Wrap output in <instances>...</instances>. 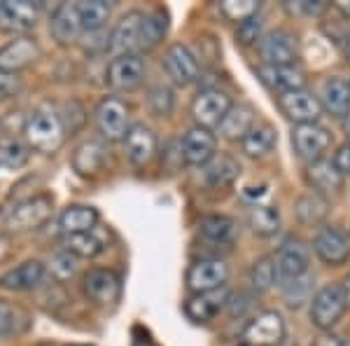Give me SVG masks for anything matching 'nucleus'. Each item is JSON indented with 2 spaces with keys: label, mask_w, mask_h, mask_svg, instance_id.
I'll use <instances>...</instances> for the list:
<instances>
[{
  "label": "nucleus",
  "mask_w": 350,
  "mask_h": 346,
  "mask_svg": "<svg viewBox=\"0 0 350 346\" xmlns=\"http://www.w3.org/2000/svg\"><path fill=\"white\" fill-rule=\"evenodd\" d=\"M219 12L224 14V19L236 21V24H245V21L255 19L259 12L257 0H222L219 3Z\"/></svg>",
  "instance_id": "ea45409f"
},
{
  "label": "nucleus",
  "mask_w": 350,
  "mask_h": 346,
  "mask_svg": "<svg viewBox=\"0 0 350 346\" xmlns=\"http://www.w3.org/2000/svg\"><path fill=\"white\" fill-rule=\"evenodd\" d=\"M313 251L329 267H341L350 260V234L334 225H325L313 236Z\"/></svg>",
  "instance_id": "ddd939ff"
},
{
  "label": "nucleus",
  "mask_w": 350,
  "mask_h": 346,
  "mask_svg": "<svg viewBox=\"0 0 350 346\" xmlns=\"http://www.w3.org/2000/svg\"><path fill=\"white\" fill-rule=\"evenodd\" d=\"M143 24H145V12L140 10H131L122 16L112 28L108 36V49L112 54L124 56V54H140V36H143Z\"/></svg>",
  "instance_id": "9d476101"
},
{
  "label": "nucleus",
  "mask_w": 350,
  "mask_h": 346,
  "mask_svg": "<svg viewBox=\"0 0 350 346\" xmlns=\"http://www.w3.org/2000/svg\"><path fill=\"white\" fill-rule=\"evenodd\" d=\"M295 215L301 225H320L329 215V199L318 192H306L295 201Z\"/></svg>",
  "instance_id": "473e14b6"
},
{
  "label": "nucleus",
  "mask_w": 350,
  "mask_h": 346,
  "mask_svg": "<svg viewBox=\"0 0 350 346\" xmlns=\"http://www.w3.org/2000/svg\"><path fill=\"white\" fill-rule=\"evenodd\" d=\"M341 288H343V295H346V302L350 306V274H346V279H343Z\"/></svg>",
  "instance_id": "864d4df0"
},
{
  "label": "nucleus",
  "mask_w": 350,
  "mask_h": 346,
  "mask_svg": "<svg viewBox=\"0 0 350 346\" xmlns=\"http://www.w3.org/2000/svg\"><path fill=\"white\" fill-rule=\"evenodd\" d=\"M341 49H343V59L350 64V31L343 36V40H341Z\"/></svg>",
  "instance_id": "603ef678"
},
{
  "label": "nucleus",
  "mask_w": 350,
  "mask_h": 346,
  "mask_svg": "<svg viewBox=\"0 0 350 346\" xmlns=\"http://www.w3.org/2000/svg\"><path fill=\"white\" fill-rule=\"evenodd\" d=\"M348 309L346 295L338 283H327L310 297V323L320 330H332Z\"/></svg>",
  "instance_id": "f03ea898"
},
{
  "label": "nucleus",
  "mask_w": 350,
  "mask_h": 346,
  "mask_svg": "<svg viewBox=\"0 0 350 346\" xmlns=\"http://www.w3.org/2000/svg\"><path fill=\"white\" fill-rule=\"evenodd\" d=\"M96 129L105 140L115 143V140H124L129 134V106L117 96H105L94 112Z\"/></svg>",
  "instance_id": "39448f33"
},
{
  "label": "nucleus",
  "mask_w": 350,
  "mask_h": 346,
  "mask_svg": "<svg viewBox=\"0 0 350 346\" xmlns=\"http://www.w3.org/2000/svg\"><path fill=\"white\" fill-rule=\"evenodd\" d=\"M40 56H42L40 45L28 36H19L0 47V73L16 75V73L26 71L28 66L36 64Z\"/></svg>",
  "instance_id": "f3484780"
},
{
  "label": "nucleus",
  "mask_w": 350,
  "mask_h": 346,
  "mask_svg": "<svg viewBox=\"0 0 350 346\" xmlns=\"http://www.w3.org/2000/svg\"><path fill=\"white\" fill-rule=\"evenodd\" d=\"M323 110L334 117H346L350 112V82L343 77H327L320 94Z\"/></svg>",
  "instance_id": "a878e982"
},
{
  "label": "nucleus",
  "mask_w": 350,
  "mask_h": 346,
  "mask_svg": "<svg viewBox=\"0 0 350 346\" xmlns=\"http://www.w3.org/2000/svg\"><path fill=\"white\" fill-rule=\"evenodd\" d=\"M108 164V147L103 140H84L72 152V169L82 178H96Z\"/></svg>",
  "instance_id": "4be33fe9"
},
{
  "label": "nucleus",
  "mask_w": 350,
  "mask_h": 346,
  "mask_svg": "<svg viewBox=\"0 0 350 346\" xmlns=\"http://www.w3.org/2000/svg\"><path fill=\"white\" fill-rule=\"evenodd\" d=\"M229 281V264L219 258L196 260L187 269V288L191 295L217 293Z\"/></svg>",
  "instance_id": "6e6552de"
},
{
  "label": "nucleus",
  "mask_w": 350,
  "mask_h": 346,
  "mask_svg": "<svg viewBox=\"0 0 350 346\" xmlns=\"http://www.w3.org/2000/svg\"><path fill=\"white\" fill-rule=\"evenodd\" d=\"M100 215L94 206H84V203H75V206H68L59 218V227L66 236L72 234H84V232H92L98 227Z\"/></svg>",
  "instance_id": "bb28decb"
},
{
  "label": "nucleus",
  "mask_w": 350,
  "mask_h": 346,
  "mask_svg": "<svg viewBox=\"0 0 350 346\" xmlns=\"http://www.w3.org/2000/svg\"><path fill=\"white\" fill-rule=\"evenodd\" d=\"M203 175H206V183L211 187H229L241 175V164L231 155H219V157L215 155L206 164Z\"/></svg>",
  "instance_id": "2f4dec72"
},
{
  "label": "nucleus",
  "mask_w": 350,
  "mask_h": 346,
  "mask_svg": "<svg viewBox=\"0 0 350 346\" xmlns=\"http://www.w3.org/2000/svg\"><path fill=\"white\" fill-rule=\"evenodd\" d=\"M334 10L341 16H346V19H350V0H336L334 3Z\"/></svg>",
  "instance_id": "3c124183"
},
{
  "label": "nucleus",
  "mask_w": 350,
  "mask_h": 346,
  "mask_svg": "<svg viewBox=\"0 0 350 346\" xmlns=\"http://www.w3.org/2000/svg\"><path fill=\"white\" fill-rule=\"evenodd\" d=\"M308 264H310V251L308 246L297 236L283 241L278 255H275V269H278V281L290 283L295 279L308 274Z\"/></svg>",
  "instance_id": "4468645a"
},
{
  "label": "nucleus",
  "mask_w": 350,
  "mask_h": 346,
  "mask_svg": "<svg viewBox=\"0 0 350 346\" xmlns=\"http://www.w3.org/2000/svg\"><path fill=\"white\" fill-rule=\"evenodd\" d=\"M163 68H166L168 77L175 84H180V87H187V84L196 82L201 75L199 59L183 42H175L166 49V54H163Z\"/></svg>",
  "instance_id": "dca6fc26"
},
{
  "label": "nucleus",
  "mask_w": 350,
  "mask_h": 346,
  "mask_svg": "<svg viewBox=\"0 0 350 346\" xmlns=\"http://www.w3.org/2000/svg\"><path fill=\"white\" fill-rule=\"evenodd\" d=\"M24 138L28 150L54 155L61 150L66 140V127L61 122V115L52 108H36L24 122Z\"/></svg>",
  "instance_id": "f257e3e1"
},
{
  "label": "nucleus",
  "mask_w": 350,
  "mask_h": 346,
  "mask_svg": "<svg viewBox=\"0 0 350 346\" xmlns=\"http://www.w3.org/2000/svg\"><path fill=\"white\" fill-rule=\"evenodd\" d=\"M278 281V269H275V258L271 255H264V258L255 260L250 269V283L257 293H267L275 286Z\"/></svg>",
  "instance_id": "4c0bfd02"
},
{
  "label": "nucleus",
  "mask_w": 350,
  "mask_h": 346,
  "mask_svg": "<svg viewBox=\"0 0 350 346\" xmlns=\"http://www.w3.org/2000/svg\"><path fill=\"white\" fill-rule=\"evenodd\" d=\"M77 12H80L84 36H94V33L103 31L105 21L110 19L112 5L105 3V0H80Z\"/></svg>",
  "instance_id": "72a5a7b5"
},
{
  "label": "nucleus",
  "mask_w": 350,
  "mask_h": 346,
  "mask_svg": "<svg viewBox=\"0 0 350 346\" xmlns=\"http://www.w3.org/2000/svg\"><path fill=\"white\" fill-rule=\"evenodd\" d=\"M259 28H262V24L255 19L245 21V24L239 26V33H236V40H239L241 45H255L259 40Z\"/></svg>",
  "instance_id": "49530a36"
},
{
  "label": "nucleus",
  "mask_w": 350,
  "mask_h": 346,
  "mask_svg": "<svg viewBox=\"0 0 350 346\" xmlns=\"http://www.w3.org/2000/svg\"><path fill=\"white\" fill-rule=\"evenodd\" d=\"M40 14V3H31V0H0V31L26 33L31 28H36Z\"/></svg>",
  "instance_id": "2eb2a0df"
},
{
  "label": "nucleus",
  "mask_w": 350,
  "mask_h": 346,
  "mask_svg": "<svg viewBox=\"0 0 350 346\" xmlns=\"http://www.w3.org/2000/svg\"><path fill=\"white\" fill-rule=\"evenodd\" d=\"M231 96L222 89L215 87H206L191 101V117H194L196 127L201 129H219V124L227 117V112L231 110Z\"/></svg>",
  "instance_id": "20e7f679"
},
{
  "label": "nucleus",
  "mask_w": 350,
  "mask_h": 346,
  "mask_svg": "<svg viewBox=\"0 0 350 346\" xmlns=\"http://www.w3.org/2000/svg\"><path fill=\"white\" fill-rule=\"evenodd\" d=\"M259 56L264 66H292L299 59L297 38L287 28H273L267 36L259 38Z\"/></svg>",
  "instance_id": "0eeeda50"
},
{
  "label": "nucleus",
  "mask_w": 350,
  "mask_h": 346,
  "mask_svg": "<svg viewBox=\"0 0 350 346\" xmlns=\"http://www.w3.org/2000/svg\"><path fill=\"white\" fill-rule=\"evenodd\" d=\"M28 157V145H24L16 138H0V169H10V171H16V169L26 166Z\"/></svg>",
  "instance_id": "58836bf2"
},
{
  "label": "nucleus",
  "mask_w": 350,
  "mask_h": 346,
  "mask_svg": "<svg viewBox=\"0 0 350 346\" xmlns=\"http://www.w3.org/2000/svg\"><path fill=\"white\" fill-rule=\"evenodd\" d=\"M44 276V264L40 260H26V262L16 264L14 269L5 271L0 276V288L12 293H24V291H33L42 283Z\"/></svg>",
  "instance_id": "b1692460"
},
{
  "label": "nucleus",
  "mask_w": 350,
  "mask_h": 346,
  "mask_svg": "<svg viewBox=\"0 0 350 346\" xmlns=\"http://www.w3.org/2000/svg\"><path fill=\"white\" fill-rule=\"evenodd\" d=\"M77 269H80V258L68 253L66 248L52 255V260H49V271L54 274L56 281H70L77 274Z\"/></svg>",
  "instance_id": "a19ab883"
},
{
  "label": "nucleus",
  "mask_w": 350,
  "mask_h": 346,
  "mask_svg": "<svg viewBox=\"0 0 350 346\" xmlns=\"http://www.w3.org/2000/svg\"><path fill=\"white\" fill-rule=\"evenodd\" d=\"M54 213V195L49 192H42V195L28 197L21 203H16L12 211L8 213V225L10 232H31L38 230L52 218Z\"/></svg>",
  "instance_id": "7ed1b4c3"
},
{
  "label": "nucleus",
  "mask_w": 350,
  "mask_h": 346,
  "mask_svg": "<svg viewBox=\"0 0 350 346\" xmlns=\"http://www.w3.org/2000/svg\"><path fill=\"white\" fill-rule=\"evenodd\" d=\"M16 323H19V309L10 302H5V299H0V337L14 334Z\"/></svg>",
  "instance_id": "c03bdc74"
},
{
  "label": "nucleus",
  "mask_w": 350,
  "mask_h": 346,
  "mask_svg": "<svg viewBox=\"0 0 350 346\" xmlns=\"http://www.w3.org/2000/svg\"><path fill=\"white\" fill-rule=\"evenodd\" d=\"M21 92V82L16 75H10V73H0V101L3 99H12Z\"/></svg>",
  "instance_id": "de8ad7c7"
},
{
  "label": "nucleus",
  "mask_w": 350,
  "mask_h": 346,
  "mask_svg": "<svg viewBox=\"0 0 350 346\" xmlns=\"http://www.w3.org/2000/svg\"><path fill=\"white\" fill-rule=\"evenodd\" d=\"M252 127H255V110H252V106L239 103L231 106L227 117L219 124V136L227 140H243Z\"/></svg>",
  "instance_id": "c85d7f7f"
},
{
  "label": "nucleus",
  "mask_w": 350,
  "mask_h": 346,
  "mask_svg": "<svg viewBox=\"0 0 350 346\" xmlns=\"http://www.w3.org/2000/svg\"><path fill=\"white\" fill-rule=\"evenodd\" d=\"M343 134L348 136V140H350V112L346 117H343Z\"/></svg>",
  "instance_id": "5fc2aeb1"
},
{
  "label": "nucleus",
  "mask_w": 350,
  "mask_h": 346,
  "mask_svg": "<svg viewBox=\"0 0 350 346\" xmlns=\"http://www.w3.org/2000/svg\"><path fill=\"white\" fill-rule=\"evenodd\" d=\"M275 140H278V136H275V129L269 122H255V127L241 140V147L247 157L259 160V157H267L273 150Z\"/></svg>",
  "instance_id": "c756f323"
},
{
  "label": "nucleus",
  "mask_w": 350,
  "mask_h": 346,
  "mask_svg": "<svg viewBox=\"0 0 350 346\" xmlns=\"http://www.w3.org/2000/svg\"><path fill=\"white\" fill-rule=\"evenodd\" d=\"M157 147H159V138L145 124H131L126 138H124V150H126V160L131 162V166L143 169L154 160Z\"/></svg>",
  "instance_id": "aec40b11"
},
{
  "label": "nucleus",
  "mask_w": 350,
  "mask_h": 346,
  "mask_svg": "<svg viewBox=\"0 0 350 346\" xmlns=\"http://www.w3.org/2000/svg\"><path fill=\"white\" fill-rule=\"evenodd\" d=\"M283 295L290 306H299L304 304L310 297V279L308 276H301V279H295L290 283H283Z\"/></svg>",
  "instance_id": "79ce46f5"
},
{
  "label": "nucleus",
  "mask_w": 350,
  "mask_h": 346,
  "mask_svg": "<svg viewBox=\"0 0 350 346\" xmlns=\"http://www.w3.org/2000/svg\"><path fill=\"white\" fill-rule=\"evenodd\" d=\"M201 234L211 241L217 243H227L234 239L236 234V223L227 215H208V218L201 220Z\"/></svg>",
  "instance_id": "e433bc0d"
},
{
  "label": "nucleus",
  "mask_w": 350,
  "mask_h": 346,
  "mask_svg": "<svg viewBox=\"0 0 350 346\" xmlns=\"http://www.w3.org/2000/svg\"><path fill=\"white\" fill-rule=\"evenodd\" d=\"M278 101L280 112L290 122L299 124H318L320 115H323V103H320V96H315L308 89H295V92H280L275 96Z\"/></svg>",
  "instance_id": "423d86ee"
},
{
  "label": "nucleus",
  "mask_w": 350,
  "mask_h": 346,
  "mask_svg": "<svg viewBox=\"0 0 350 346\" xmlns=\"http://www.w3.org/2000/svg\"><path fill=\"white\" fill-rule=\"evenodd\" d=\"M343 175L341 171L336 169L334 162L329 160H320V162H313L308 164L306 169V183L313 192H318V195H338V192L343 190Z\"/></svg>",
  "instance_id": "5701e85b"
},
{
  "label": "nucleus",
  "mask_w": 350,
  "mask_h": 346,
  "mask_svg": "<svg viewBox=\"0 0 350 346\" xmlns=\"http://www.w3.org/2000/svg\"><path fill=\"white\" fill-rule=\"evenodd\" d=\"M145 77V61L140 54H124L115 56L105 71V84L112 92H133L143 84Z\"/></svg>",
  "instance_id": "1a4fd4ad"
},
{
  "label": "nucleus",
  "mask_w": 350,
  "mask_h": 346,
  "mask_svg": "<svg viewBox=\"0 0 350 346\" xmlns=\"http://www.w3.org/2000/svg\"><path fill=\"white\" fill-rule=\"evenodd\" d=\"M49 31H52L54 40L59 45H72L84 36L80 12H77V3H61L52 12L49 21Z\"/></svg>",
  "instance_id": "412c9836"
},
{
  "label": "nucleus",
  "mask_w": 350,
  "mask_h": 346,
  "mask_svg": "<svg viewBox=\"0 0 350 346\" xmlns=\"http://www.w3.org/2000/svg\"><path fill=\"white\" fill-rule=\"evenodd\" d=\"M329 145L332 134L320 124H299L292 129V147L304 162L313 164L325 160V152L329 150Z\"/></svg>",
  "instance_id": "f8f14e48"
},
{
  "label": "nucleus",
  "mask_w": 350,
  "mask_h": 346,
  "mask_svg": "<svg viewBox=\"0 0 350 346\" xmlns=\"http://www.w3.org/2000/svg\"><path fill=\"white\" fill-rule=\"evenodd\" d=\"M285 321L278 311H262L245 325L243 342L245 346H280L285 339Z\"/></svg>",
  "instance_id": "9b49d317"
},
{
  "label": "nucleus",
  "mask_w": 350,
  "mask_h": 346,
  "mask_svg": "<svg viewBox=\"0 0 350 346\" xmlns=\"http://www.w3.org/2000/svg\"><path fill=\"white\" fill-rule=\"evenodd\" d=\"M64 248L68 253H72L75 258H96L108 248V236L103 230H92L84 234H72L64 239Z\"/></svg>",
  "instance_id": "7c9ffc66"
},
{
  "label": "nucleus",
  "mask_w": 350,
  "mask_h": 346,
  "mask_svg": "<svg viewBox=\"0 0 350 346\" xmlns=\"http://www.w3.org/2000/svg\"><path fill=\"white\" fill-rule=\"evenodd\" d=\"M247 225L259 236H273L280 230V213L275 206H264L255 203L247 213Z\"/></svg>",
  "instance_id": "c9c22d12"
},
{
  "label": "nucleus",
  "mask_w": 350,
  "mask_h": 346,
  "mask_svg": "<svg viewBox=\"0 0 350 346\" xmlns=\"http://www.w3.org/2000/svg\"><path fill=\"white\" fill-rule=\"evenodd\" d=\"M285 8L290 12H297V14H308V16H320L329 10V3L325 0H299V3H285Z\"/></svg>",
  "instance_id": "a18cd8bd"
},
{
  "label": "nucleus",
  "mask_w": 350,
  "mask_h": 346,
  "mask_svg": "<svg viewBox=\"0 0 350 346\" xmlns=\"http://www.w3.org/2000/svg\"><path fill=\"white\" fill-rule=\"evenodd\" d=\"M82 291L98 306H112L122 297V279L112 269H92L82 281Z\"/></svg>",
  "instance_id": "a211bd4d"
},
{
  "label": "nucleus",
  "mask_w": 350,
  "mask_h": 346,
  "mask_svg": "<svg viewBox=\"0 0 350 346\" xmlns=\"http://www.w3.org/2000/svg\"><path fill=\"white\" fill-rule=\"evenodd\" d=\"M224 304H227V297L219 295V291L191 295L187 302H185V316L191 323H211L222 311Z\"/></svg>",
  "instance_id": "cd10ccee"
},
{
  "label": "nucleus",
  "mask_w": 350,
  "mask_h": 346,
  "mask_svg": "<svg viewBox=\"0 0 350 346\" xmlns=\"http://www.w3.org/2000/svg\"><path fill=\"white\" fill-rule=\"evenodd\" d=\"M310 346H348V344L343 342L341 337H336V334L323 332L320 337H315V339H313V344H310Z\"/></svg>",
  "instance_id": "8fccbe9b"
},
{
  "label": "nucleus",
  "mask_w": 350,
  "mask_h": 346,
  "mask_svg": "<svg viewBox=\"0 0 350 346\" xmlns=\"http://www.w3.org/2000/svg\"><path fill=\"white\" fill-rule=\"evenodd\" d=\"M259 75L269 87L278 89L280 92H295V89H306V71L299 64L292 66H262L259 68Z\"/></svg>",
  "instance_id": "393cba45"
},
{
  "label": "nucleus",
  "mask_w": 350,
  "mask_h": 346,
  "mask_svg": "<svg viewBox=\"0 0 350 346\" xmlns=\"http://www.w3.org/2000/svg\"><path fill=\"white\" fill-rule=\"evenodd\" d=\"M334 164H336V169H338V171H341L343 175H350V140H348V143H343V145L336 150Z\"/></svg>",
  "instance_id": "09e8293b"
},
{
  "label": "nucleus",
  "mask_w": 350,
  "mask_h": 346,
  "mask_svg": "<svg viewBox=\"0 0 350 346\" xmlns=\"http://www.w3.org/2000/svg\"><path fill=\"white\" fill-rule=\"evenodd\" d=\"M217 155V136L208 129L194 127L180 140V157L189 166H206Z\"/></svg>",
  "instance_id": "6ab92c4d"
},
{
  "label": "nucleus",
  "mask_w": 350,
  "mask_h": 346,
  "mask_svg": "<svg viewBox=\"0 0 350 346\" xmlns=\"http://www.w3.org/2000/svg\"><path fill=\"white\" fill-rule=\"evenodd\" d=\"M150 106H152V110H154L159 117L171 115V110H173V92L168 87H154V89H152V94H150Z\"/></svg>",
  "instance_id": "37998d69"
},
{
  "label": "nucleus",
  "mask_w": 350,
  "mask_h": 346,
  "mask_svg": "<svg viewBox=\"0 0 350 346\" xmlns=\"http://www.w3.org/2000/svg\"><path fill=\"white\" fill-rule=\"evenodd\" d=\"M168 33V12L163 8H157L145 14L143 36H140V52H152L159 47Z\"/></svg>",
  "instance_id": "f704fd0d"
}]
</instances>
